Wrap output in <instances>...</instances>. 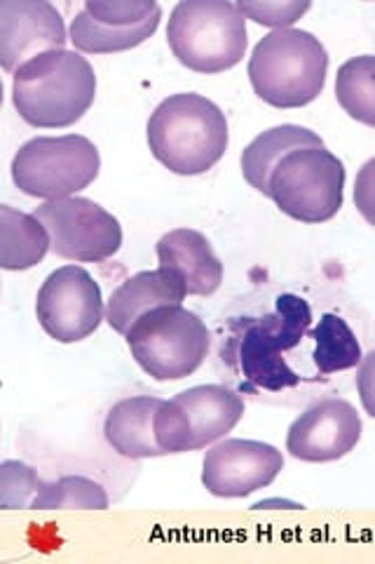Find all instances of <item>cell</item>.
<instances>
[{
    "label": "cell",
    "instance_id": "cell-4",
    "mask_svg": "<svg viewBox=\"0 0 375 564\" xmlns=\"http://www.w3.org/2000/svg\"><path fill=\"white\" fill-rule=\"evenodd\" d=\"M167 43L195 74H223L246 55V17L228 0H184L169 14Z\"/></svg>",
    "mask_w": 375,
    "mask_h": 564
},
{
    "label": "cell",
    "instance_id": "cell-7",
    "mask_svg": "<svg viewBox=\"0 0 375 564\" xmlns=\"http://www.w3.org/2000/svg\"><path fill=\"white\" fill-rule=\"evenodd\" d=\"M99 170V149L87 137H38L16 151L12 182L31 198L59 200L87 188Z\"/></svg>",
    "mask_w": 375,
    "mask_h": 564
},
{
    "label": "cell",
    "instance_id": "cell-13",
    "mask_svg": "<svg viewBox=\"0 0 375 564\" xmlns=\"http://www.w3.org/2000/svg\"><path fill=\"white\" fill-rule=\"evenodd\" d=\"M284 468L277 447L256 440H223L202 462V485L219 499H242L273 485Z\"/></svg>",
    "mask_w": 375,
    "mask_h": 564
},
{
    "label": "cell",
    "instance_id": "cell-11",
    "mask_svg": "<svg viewBox=\"0 0 375 564\" xmlns=\"http://www.w3.org/2000/svg\"><path fill=\"white\" fill-rule=\"evenodd\" d=\"M159 20L155 0H87L70 24V43L87 55H113L146 43Z\"/></svg>",
    "mask_w": 375,
    "mask_h": 564
},
{
    "label": "cell",
    "instance_id": "cell-17",
    "mask_svg": "<svg viewBox=\"0 0 375 564\" xmlns=\"http://www.w3.org/2000/svg\"><path fill=\"white\" fill-rule=\"evenodd\" d=\"M188 296L184 280L174 271L157 269L128 278L106 304V323L128 334L141 315L163 306H181Z\"/></svg>",
    "mask_w": 375,
    "mask_h": 564
},
{
    "label": "cell",
    "instance_id": "cell-23",
    "mask_svg": "<svg viewBox=\"0 0 375 564\" xmlns=\"http://www.w3.org/2000/svg\"><path fill=\"white\" fill-rule=\"evenodd\" d=\"M33 510H55V508H80V510H103L109 508V494L106 489L82 478V475H66L55 482H45L38 499L31 506Z\"/></svg>",
    "mask_w": 375,
    "mask_h": 564
},
{
    "label": "cell",
    "instance_id": "cell-27",
    "mask_svg": "<svg viewBox=\"0 0 375 564\" xmlns=\"http://www.w3.org/2000/svg\"><path fill=\"white\" fill-rule=\"evenodd\" d=\"M356 388H360V398L366 414L375 419V350L362 358L360 375H356Z\"/></svg>",
    "mask_w": 375,
    "mask_h": 564
},
{
    "label": "cell",
    "instance_id": "cell-28",
    "mask_svg": "<svg viewBox=\"0 0 375 564\" xmlns=\"http://www.w3.org/2000/svg\"><path fill=\"white\" fill-rule=\"evenodd\" d=\"M263 508H294V510H298V508H302V506H300V503H294V501H284V499L258 501V503L254 506V510H263Z\"/></svg>",
    "mask_w": 375,
    "mask_h": 564
},
{
    "label": "cell",
    "instance_id": "cell-24",
    "mask_svg": "<svg viewBox=\"0 0 375 564\" xmlns=\"http://www.w3.org/2000/svg\"><path fill=\"white\" fill-rule=\"evenodd\" d=\"M43 480L31 466L22 462H3L0 466V506L31 508L43 489Z\"/></svg>",
    "mask_w": 375,
    "mask_h": 564
},
{
    "label": "cell",
    "instance_id": "cell-14",
    "mask_svg": "<svg viewBox=\"0 0 375 564\" xmlns=\"http://www.w3.org/2000/svg\"><path fill=\"white\" fill-rule=\"evenodd\" d=\"M362 429V416L348 400L327 398L291 423L287 452L308 464L338 462L360 443Z\"/></svg>",
    "mask_w": 375,
    "mask_h": 564
},
{
    "label": "cell",
    "instance_id": "cell-18",
    "mask_svg": "<svg viewBox=\"0 0 375 564\" xmlns=\"http://www.w3.org/2000/svg\"><path fill=\"white\" fill-rule=\"evenodd\" d=\"M165 400L136 395L115 402L103 423V435L124 458L165 456L155 437V414Z\"/></svg>",
    "mask_w": 375,
    "mask_h": 564
},
{
    "label": "cell",
    "instance_id": "cell-21",
    "mask_svg": "<svg viewBox=\"0 0 375 564\" xmlns=\"http://www.w3.org/2000/svg\"><path fill=\"white\" fill-rule=\"evenodd\" d=\"M335 99L356 122L375 128V57L348 59L335 76Z\"/></svg>",
    "mask_w": 375,
    "mask_h": 564
},
{
    "label": "cell",
    "instance_id": "cell-1",
    "mask_svg": "<svg viewBox=\"0 0 375 564\" xmlns=\"http://www.w3.org/2000/svg\"><path fill=\"white\" fill-rule=\"evenodd\" d=\"M97 97L95 68L78 52L52 50L14 74L12 104L33 128H68Z\"/></svg>",
    "mask_w": 375,
    "mask_h": 564
},
{
    "label": "cell",
    "instance_id": "cell-16",
    "mask_svg": "<svg viewBox=\"0 0 375 564\" xmlns=\"http://www.w3.org/2000/svg\"><path fill=\"white\" fill-rule=\"evenodd\" d=\"M159 269L174 271L192 296H209L221 288L223 263L211 242L192 228H176L157 240Z\"/></svg>",
    "mask_w": 375,
    "mask_h": 564
},
{
    "label": "cell",
    "instance_id": "cell-12",
    "mask_svg": "<svg viewBox=\"0 0 375 564\" xmlns=\"http://www.w3.org/2000/svg\"><path fill=\"white\" fill-rule=\"evenodd\" d=\"M310 325V308L302 299L282 296L277 315L265 321L244 334L240 362L249 381L263 388H284L296 383V377L284 369L279 352L291 348Z\"/></svg>",
    "mask_w": 375,
    "mask_h": 564
},
{
    "label": "cell",
    "instance_id": "cell-26",
    "mask_svg": "<svg viewBox=\"0 0 375 564\" xmlns=\"http://www.w3.org/2000/svg\"><path fill=\"white\" fill-rule=\"evenodd\" d=\"M354 205L360 215L375 226V158L362 165L354 180Z\"/></svg>",
    "mask_w": 375,
    "mask_h": 564
},
{
    "label": "cell",
    "instance_id": "cell-3",
    "mask_svg": "<svg viewBox=\"0 0 375 564\" xmlns=\"http://www.w3.org/2000/svg\"><path fill=\"white\" fill-rule=\"evenodd\" d=\"M327 47L310 31L279 29L267 33L249 59L254 93L275 109L312 104L327 85Z\"/></svg>",
    "mask_w": 375,
    "mask_h": 564
},
{
    "label": "cell",
    "instance_id": "cell-25",
    "mask_svg": "<svg viewBox=\"0 0 375 564\" xmlns=\"http://www.w3.org/2000/svg\"><path fill=\"white\" fill-rule=\"evenodd\" d=\"M238 8L246 20H254L256 24L279 31L291 29V24H296L312 6L308 0H302V3L300 0H284V3H271V0H242Z\"/></svg>",
    "mask_w": 375,
    "mask_h": 564
},
{
    "label": "cell",
    "instance_id": "cell-15",
    "mask_svg": "<svg viewBox=\"0 0 375 564\" xmlns=\"http://www.w3.org/2000/svg\"><path fill=\"white\" fill-rule=\"evenodd\" d=\"M66 26L59 10L45 0H3L0 3V64L16 74L43 52L64 50Z\"/></svg>",
    "mask_w": 375,
    "mask_h": 564
},
{
    "label": "cell",
    "instance_id": "cell-22",
    "mask_svg": "<svg viewBox=\"0 0 375 564\" xmlns=\"http://www.w3.org/2000/svg\"><path fill=\"white\" fill-rule=\"evenodd\" d=\"M315 365L319 367L321 375L343 372V369L354 367L362 362V348L356 341L354 332L348 327L345 321L338 315H324L319 327L315 329Z\"/></svg>",
    "mask_w": 375,
    "mask_h": 564
},
{
    "label": "cell",
    "instance_id": "cell-19",
    "mask_svg": "<svg viewBox=\"0 0 375 564\" xmlns=\"http://www.w3.org/2000/svg\"><path fill=\"white\" fill-rule=\"evenodd\" d=\"M312 147H324V141H321L319 134H315L308 128L279 126L273 130H265L242 153L244 180L252 184L258 193H263V196H267L271 174L275 172L282 158H287L294 151L312 149Z\"/></svg>",
    "mask_w": 375,
    "mask_h": 564
},
{
    "label": "cell",
    "instance_id": "cell-9",
    "mask_svg": "<svg viewBox=\"0 0 375 564\" xmlns=\"http://www.w3.org/2000/svg\"><path fill=\"white\" fill-rule=\"evenodd\" d=\"M52 238V252L68 261H106L122 247L120 221L99 203L70 196L35 207Z\"/></svg>",
    "mask_w": 375,
    "mask_h": 564
},
{
    "label": "cell",
    "instance_id": "cell-10",
    "mask_svg": "<svg viewBox=\"0 0 375 564\" xmlns=\"http://www.w3.org/2000/svg\"><path fill=\"white\" fill-rule=\"evenodd\" d=\"M41 327L59 344H76L99 329L103 296L97 280L82 267H64L49 273L35 299Z\"/></svg>",
    "mask_w": 375,
    "mask_h": 564
},
{
    "label": "cell",
    "instance_id": "cell-2",
    "mask_svg": "<svg viewBox=\"0 0 375 564\" xmlns=\"http://www.w3.org/2000/svg\"><path fill=\"white\" fill-rule=\"evenodd\" d=\"M228 120L211 99L181 93L167 97L148 120V147L167 170L205 174L228 151Z\"/></svg>",
    "mask_w": 375,
    "mask_h": 564
},
{
    "label": "cell",
    "instance_id": "cell-5",
    "mask_svg": "<svg viewBox=\"0 0 375 564\" xmlns=\"http://www.w3.org/2000/svg\"><path fill=\"white\" fill-rule=\"evenodd\" d=\"M132 358L155 381H181L207 360L211 337L200 315L184 306H163L141 315L124 334Z\"/></svg>",
    "mask_w": 375,
    "mask_h": 564
},
{
    "label": "cell",
    "instance_id": "cell-6",
    "mask_svg": "<svg viewBox=\"0 0 375 564\" xmlns=\"http://www.w3.org/2000/svg\"><path fill=\"white\" fill-rule=\"evenodd\" d=\"M267 198L296 221L324 224L343 207L345 165L327 147L294 151L271 174Z\"/></svg>",
    "mask_w": 375,
    "mask_h": 564
},
{
    "label": "cell",
    "instance_id": "cell-20",
    "mask_svg": "<svg viewBox=\"0 0 375 564\" xmlns=\"http://www.w3.org/2000/svg\"><path fill=\"white\" fill-rule=\"evenodd\" d=\"M49 250L52 238L38 217L10 205L0 207V267L26 271L41 263Z\"/></svg>",
    "mask_w": 375,
    "mask_h": 564
},
{
    "label": "cell",
    "instance_id": "cell-8",
    "mask_svg": "<svg viewBox=\"0 0 375 564\" xmlns=\"http://www.w3.org/2000/svg\"><path fill=\"white\" fill-rule=\"evenodd\" d=\"M244 400L225 386H195L159 404L155 437L165 454L205 449L238 426Z\"/></svg>",
    "mask_w": 375,
    "mask_h": 564
}]
</instances>
